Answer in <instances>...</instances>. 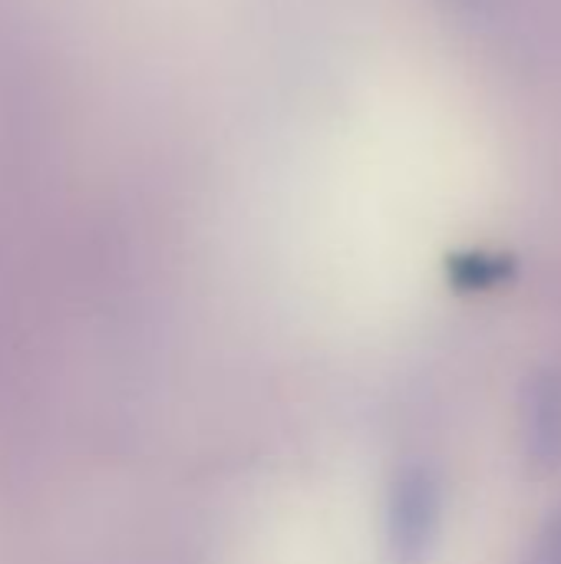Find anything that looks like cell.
<instances>
[{"instance_id":"cell-1","label":"cell","mask_w":561,"mask_h":564,"mask_svg":"<svg viewBox=\"0 0 561 564\" xmlns=\"http://www.w3.org/2000/svg\"><path fill=\"white\" fill-rule=\"evenodd\" d=\"M440 525V489L436 479L423 469H410L397 489L390 506V535L403 558H420Z\"/></svg>"},{"instance_id":"cell-2","label":"cell","mask_w":561,"mask_h":564,"mask_svg":"<svg viewBox=\"0 0 561 564\" xmlns=\"http://www.w3.org/2000/svg\"><path fill=\"white\" fill-rule=\"evenodd\" d=\"M522 440L526 456L542 466H561V373L546 370L539 373L522 400Z\"/></svg>"},{"instance_id":"cell-3","label":"cell","mask_w":561,"mask_h":564,"mask_svg":"<svg viewBox=\"0 0 561 564\" xmlns=\"http://www.w3.org/2000/svg\"><path fill=\"white\" fill-rule=\"evenodd\" d=\"M526 564H561V512L546 525Z\"/></svg>"}]
</instances>
